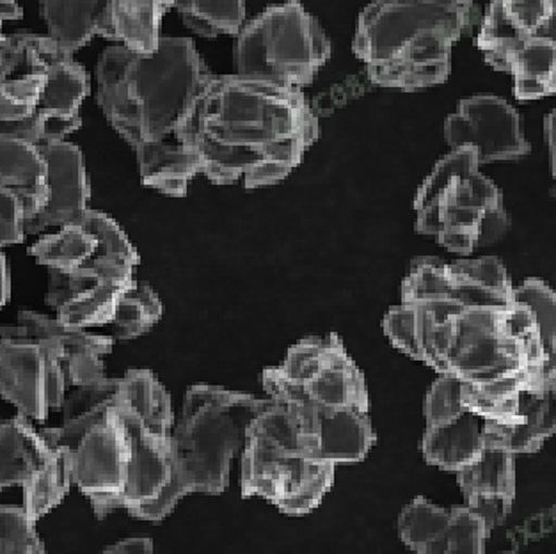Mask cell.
I'll return each instance as SVG.
<instances>
[{
    "mask_svg": "<svg viewBox=\"0 0 556 554\" xmlns=\"http://www.w3.org/2000/svg\"><path fill=\"white\" fill-rule=\"evenodd\" d=\"M318 136L301 89L233 74L208 78L175 137L215 185L244 180L245 189H258L283 181Z\"/></svg>",
    "mask_w": 556,
    "mask_h": 554,
    "instance_id": "cell-1",
    "label": "cell"
},
{
    "mask_svg": "<svg viewBox=\"0 0 556 554\" xmlns=\"http://www.w3.org/2000/svg\"><path fill=\"white\" fill-rule=\"evenodd\" d=\"M477 16L479 5L468 0H379L359 13L352 50L377 86L425 91L448 78L454 43Z\"/></svg>",
    "mask_w": 556,
    "mask_h": 554,
    "instance_id": "cell-2",
    "label": "cell"
},
{
    "mask_svg": "<svg viewBox=\"0 0 556 554\" xmlns=\"http://www.w3.org/2000/svg\"><path fill=\"white\" fill-rule=\"evenodd\" d=\"M113 345V338L24 310L16 326L0 327V396L41 421L63 407L68 388L105 379L102 357Z\"/></svg>",
    "mask_w": 556,
    "mask_h": 554,
    "instance_id": "cell-3",
    "label": "cell"
},
{
    "mask_svg": "<svg viewBox=\"0 0 556 554\" xmlns=\"http://www.w3.org/2000/svg\"><path fill=\"white\" fill-rule=\"evenodd\" d=\"M315 450L306 408L270 400L245 432L242 496L264 498L288 516L315 511L334 483V464L317 461Z\"/></svg>",
    "mask_w": 556,
    "mask_h": 554,
    "instance_id": "cell-4",
    "label": "cell"
},
{
    "mask_svg": "<svg viewBox=\"0 0 556 554\" xmlns=\"http://www.w3.org/2000/svg\"><path fill=\"white\" fill-rule=\"evenodd\" d=\"M269 402V399H256L253 394L228 391L219 386L195 385L187 389L169 446V511L192 492L220 494L226 491L231 461L244 446L245 432L253 419Z\"/></svg>",
    "mask_w": 556,
    "mask_h": 554,
    "instance_id": "cell-5",
    "label": "cell"
},
{
    "mask_svg": "<svg viewBox=\"0 0 556 554\" xmlns=\"http://www.w3.org/2000/svg\"><path fill=\"white\" fill-rule=\"evenodd\" d=\"M119 379L80 386L64 399L63 427L43 428L55 446L63 448L70 462L72 483L93 503L98 519L123 508L127 487V441L114 416Z\"/></svg>",
    "mask_w": 556,
    "mask_h": 554,
    "instance_id": "cell-6",
    "label": "cell"
},
{
    "mask_svg": "<svg viewBox=\"0 0 556 554\" xmlns=\"http://www.w3.org/2000/svg\"><path fill=\"white\" fill-rule=\"evenodd\" d=\"M329 58L331 41L323 25L292 0L270 5L242 27L235 49V75L301 89L315 80Z\"/></svg>",
    "mask_w": 556,
    "mask_h": 554,
    "instance_id": "cell-7",
    "label": "cell"
},
{
    "mask_svg": "<svg viewBox=\"0 0 556 554\" xmlns=\"http://www.w3.org/2000/svg\"><path fill=\"white\" fill-rule=\"evenodd\" d=\"M80 223L94 235L97 249L72 273L50 270L47 304L66 327L105 326L116 301L132 287L139 254L127 235L108 214L89 210Z\"/></svg>",
    "mask_w": 556,
    "mask_h": 554,
    "instance_id": "cell-8",
    "label": "cell"
},
{
    "mask_svg": "<svg viewBox=\"0 0 556 554\" xmlns=\"http://www.w3.org/2000/svg\"><path fill=\"white\" fill-rule=\"evenodd\" d=\"M212 75L189 38H161L153 54H134L127 72L136 122L134 150L175 137Z\"/></svg>",
    "mask_w": 556,
    "mask_h": 554,
    "instance_id": "cell-9",
    "label": "cell"
},
{
    "mask_svg": "<svg viewBox=\"0 0 556 554\" xmlns=\"http://www.w3.org/2000/svg\"><path fill=\"white\" fill-rule=\"evenodd\" d=\"M502 204L498 185L480 173L477 151L452 150L416 192V231L434 237L450 253L468 256L475 251L483 214Z\"/></svg>",
    "mask_w": 556,
    "mask_h": 554,
    "instance_id": "cell-10",
    "label": "cell"
},
{
    "mask_svg": "<svg viewBox=\"0 0 556 554\" xmlns=\"http://www.w3.org/2000/svg\"><path fill=\"white\" fill-rule=\"evenodd\" d=\"M24 489V511L33 522L49 514L72 486L68 455L22 414L0 418V491Z\"/></svg>",
    "mask_w": 556,
    "mask_h": 554,
    "instance_id": "cell-11",
    "label": "cell"
},
{
    "mask_svg": "<svg viewBox=\"0 0 556 554\" xmlns=\"http://www.w3.org/2000/svg\"><path fill=\"white\" fill-rule=\"evenodd\" d=\"M503 312L464 310L454 316L444 375H454L468 385H488L528 369L521 349L505 329Z\"/></svg>",
    "mask_w": 556,
    "mask_h": 554,
    "instance_id": "cell-12",
    "label": "cell"
},
{
    "mask_svg": "<svg viewBox=\"0 0 556 554\" xmlns=\"http://www.w3.org/2000/svg\"><path fill=\"white\" fill-rule=\"evenodd\" d=\"M444 141L452 150L477 151L479 164L519 161L532 147L522 134L518 111L494 95L464 98L443 127Z\"/></svg>",
    "mask_w": 556,
    "mask_h": 554,
    "instance_id": "cell-13",
    "label": "cell"
},
{
    "mask_svg": "<svg viewBox=\"0 0 556 554\" xmlns=\"http://www.w3.org/2000/svg\"><path fill=\"white\" fill-rule=\"evenodd\" d=\"M262 382L270 400H301L315 407L357 408L363 413L370 411L365 375L357 368L338 335L320 368L303 385L288 382L276 368L265 369Z\"/></svg>",
    "mask_w": 556,
    "mask_h": 554,
    "instance_id": "cell-14",
    "label": "cell"
},
{
    "mask_svg": "<svg viewBox=\"0 0 556 554\" xmlns=\"http://www.w3.org/2000/svg\"><path fill=\"white\" fill-rule=\"evenodd\" d=\"M553 0H494L483 16L477 45L489 66L508 74L513 59L538 38H555Z\"/></svg>",
    "mask_w": 556,
    "mask_h": 554,
    "instance_id": "cell-15",
    "label": "cell"
},
{
    "mask_svg": "<svg viewBox=\"0 0 556 554\" xmlns=\"http://www.w3.org/2000/svg\"><path fill=\"white\" fill-rule=\"evenodd\" d=\"M508 335L521 349L530 372L556 380V299L538 277L514 287L513 304L503 312Z\"/></svg>",
    "mask_w": 556,
    "mask_h": 554,
    "instance_id": "cell-16",
    "label": "cell"
},
{
    "mask_svg": "<svg viewBox=\"0 0 556 554\" xmlns=\"http://www.w3.org/2000/svg\"><path fill=\"white\" fill-rule=\"evenodd\" d=\"M460 312H464V307L455 302H401L386 313L382 329L399 351L444 375V355L448 349L452 320Z\"/></svg>",
    "mask_w": 556,
    "mask_h": 554,
    "instance_id": "cell-17",
    "label": "cell"
},
{
    "mask_svg": "<svg viewBox=\"0 0 556 554\" xmlns=\"http://www.w3.org/2000/svg\"><path fill=\"white\" fill-rule=\"evenodd\" d=\"M38 150L47 167V201L41 212L25 223V235L77 224L88 212L91 196L84 156L75 144L55 142Z\"/></svg>",
    "mask_w": 556,
    "mask_h": 554,
    "instance_id": "cell-18",
    "label": "cell"
},
{
    "mask_svg": "<svg viewBox=\"0 0 556 554\" xmlns=\"http://www.w3.org/2000/svg\"><path fill=\"white\" fill-rule=\"evenodd\" d=\"M304 405L312 414L315 430V457L317 461L343 464L359 462L376 444V430L371 427L370 414L357 408H324L306 404L301 400H276Z\"/></svg>",
    "mask_w": 556,
    "mask_h": 554,
    "instance_id": "cell-19",
    "label": "cell"
},
{
    "mask_svg": "<svg viewBox=\"0 0 556 554\" xmlns=\"http://www.w3.org/2000/svg\"><path fill=\"white\" fill-rule=\"evenodd\" d=\"M556 382L530 388L519 396L518 414L514 424L483 421V438L493 439L508 452L538 453L556 427Z\"/></svg>",
    "mask_w": 556,
    "mask_h": 554,
    "instance_id": "cell-20",
    "label": "cell"
},
{
    "mask_svg": "<svg viewBox=\"0 0 556 554\" xmlns=\"http://www.w3.org/2000/svg\"><path fill=\"white\" fill-rule=\"evenodd\" d=\"M172 0H113L98 20V35L119 41L137 55L153 54L161 43V22Z\"/></svg>",
    "mask_w": 556,
    "mask_h": 554,
    "instance_id": "cell-21",
    "label": "cell"
},
{
    "mask_svg": "<svg viewBox=\"0 0 556 554\" xmlns=\"http://www.w3.org/2000/svg\"><path fill=\"white\" fill-rule=\"evenodd\" d=\"M0 189L20 201L25 223L41 212L47 201V167L38 148L0 134Z\"/></svg>",
    "mask_w": 556,
    "mask_h": 554,
    "instance_id": "cell-22",
    "label": "cell"
},
{
    "mask_svg": "<svg viewBox=\"0 0 556 554\" xmlns=\"http://www.w3.org/2000/svg\"><path fill=\"white\" fill-rule=\"evenodd\" d=\"M457 480L466 501H516V455L482 436V450L457 473Z\"/></svg>",
    "mask_w": 556,
    "mask_h": 554,
    "instance_id": "cell-23",
    "label": "cell"
},
{
    "mask_svg": "<svg viewBox=\"0 0 556 554\" xmlns=\"http://www.w3.org/2000/svg\"><path fill=\"white\" fill-rule=\"evenodd\" d=\"M132 58L134 52L122 45L103 50L97 64V100L114 130L134 148L136 122L127 88V72Z\"/></svg>",
    "mask_w": 556,
    "mask_h": 554,
    "instance_id": "cell-24",
    "label": "cell"
},
{
    "mask_svg": "<svg viewBox=\"0 0 556 554\" xmlns=\"http://www.w3.org/2000/svg\"><path fill=\"white\" fill-rule=\"evenodd\" d=\"M136 155L142 184L173 198H184L192 178L201 173L198 155L178 142H144L136 148Z\"/></svg>",
    "mask_w": 556,
    "mask_h": 554,
    "instance_id": "cell-25",
    "label": "cell"
},
{
    "mask_svg": "<svg viewBox=\"0 0 556 554\" xmlns=\"http://www.w3.org/2000/svg\"><path fill=\"white\" fill-rule=\"evenodd\" d=\"M482 425L479 416L464 411L446 425L425 428L421 453L425 461L443 471L459 473L482 450Z\"/></svg>",
    "mask_w": 556,
    "mask_h": 554,
    "instance_id": "cell-26",
    "label": "cell"
},
{
    "mask_svg": "<svg viewBox=\"0 0 556 554\" xmlns=\"http://www.w3.org/2000/svg\"><path fill=\"white\" fill-rule=\"evenodd\" d=\"M552 382H556V380L542 379L528 369L521 374L505 377V379L488 382V385L464 382L463 407L469 413H473L475 416H479L483 421L514 424L522 391L530 388H542Z\"/></svg>",
    "mask_w": 556,
    "mask_h": 554,
    "instance_id": "cell-27",
    "label": "cell"
},
{
    "mask_svg": "<svg viewBox=\"0 0 556 554\" xmlns=\"http://www.w3.org/2000/svg\"><path fill=\"white\" fill-rule=\"evenodd\" d=\"M89 95V77L74 55H63L45 72L38 111L64 119H83L80 105Z\"/></svg>",
    "mask_w": 556,
    "mask_h": 554,
    "instance_id": "cell-28",
    "label": "cell"
},
{
    "mask_svg": "<svg viewBox=\"0 0 556 554\" xmlns=\"http://www.w3.org/2000/svg\"><path fill=\"white\" fill-rule=\"evenodd\" d=\"M514 95L521 102H535L552 97L556 89V39L530 41L510 63Z\"/></svg>",
    "mask_w": 556,
    "mask_h": 554,
    "instance_id": "cell-29",
    "label": "cell"
},
{
    "mask_svg": "<svg viewBox=\"0 0 556 554\" xmlns=\"http://www.w3.org/2000/svg\"><path fill=\"white\" fill-rule=\"evenodd\" d=\"M66 55L50 36L16 33L0 38V83L11 78L41 75ZM70 55V54H68Z\"/></svg>",
    "mask_w": 556,
    "mask_h": 554,
    "instance_id": "cell-30",
    "label": "cell"
},
{
    "mask_svg": "<svg viewBox=\"0 0 556 554\" xmlns=\"http://www.w3.org/2000/svg\"><path fill=\"white\" fill-rule=\"evenodd\" d=\"M105 2H43L41 13L49 25L50 38L59 49L74 55L98 35V20Z\"/></svg>",
    "mask_w": 556,
    "mask_h": 554,
    "instance_id": "cell-31",
    "label": "cell"
},
{
    "mask_svg": "<svg viewBox=\"0 0 556 554\" xmlns=\"http://www.w3.org/2000/svg\"><path fill=\"white\" fill-rule=\"evenodd\" d=\"M97 239L80 221L63 226L59 234L49 235L29 249L39 265L55 273H72L94 253Z\"/></svg>",
    "mask_w": 556,
    "mask_h": 554,
    "instance_id": "cell-32",
    "label": "cell"
},
{
    "mask_svg": "<svg viewBox=\"0 0 556 554\" xmlns=\"http://www.w3.org/2000/svg\"><path fill=\"white\" fill-rule=\"evenodd\" d=\"M164 306L148 282H134L116 301L111 326L117 340H134L161 320Z\"/></svg>",
    "mask_w": 556,
    "mask_h": 554,
    "instance_id": "cell-33",
    "label": "cell"
},
{
    "mask_svg": "<svg viewBox=\"0 0 556 554\" xmlns=\"http://www.w3.org/2000/svg\"><path fill=\"white\" fill-rule=\"evenodd\" d=\"M184 24L195 35L215 38L219 35H240L245 20V4L233 2H200V0H180L175 2Z\"/></svg>",
    "mask_w": 556,
    "mask_h": 554,
    "instance_id": "cell-34",
    "label": "cell"
},
{
    "mask_svg": "<svg viewBox=\"0 0 556 554\" xmlns=\"http://www.w3.org/2000/svg\"><path fill=\"white\" fill-rule=\"evenodd\" d=\"M402 304L452 301V285L446 274V262L435 256H420L410 262L409 273L401 288Z\"/></svg>",
    "mask_w": 556,
    "mask_h": 554,
    "instance_id": "cell-35",
    "label": "cell"
},
{
    "mask_svg": "<svg viewBox=\"0 0 556 554\" xmlns=\"http://www.w3.org/2000/svg\"><path fill=\"white\" fill-rule=\"evenodd\" d=\"M446 274L452 285L493 293L505 301L513 302L514 285L500 259L485 256L477 260H457V262L446 263Z\"/></svg>",
    "mask_w": 556,
    "mask_h": 554,
    "instance_id": "cell-36",
    "label": "cell"
},
{
    "mask_svg": "<svg viewBox=\"0 0 556 554\" xmlns=\"http://www.w3.org/2000/svg\"><path fill=\"white\" fill-rule=\"evenodd\" d=\"M448 520L450 511L430 503L427 498L418 496L402 511L399 533L402 542L415 553L440 537L446 530Z\"/></svg>",
    "mask_w": 556,
    "mask_h": 554,
    "instance_id": "cell-37",
    "label": "cell"
},
{
    "mask_svg": "<svg viewBox=\"0 0 556 554\" xmlns=\"http://www.w3.org/2000/svg\"><path fill=\"white\" fill-rule=\"evenodd\" d=\"M43 86L45 74L0 83V134L35 116Z\"/></svg>",
    "mask_w": 556,
    "mask_h": 554,
    "instance_id": "cell-38",
    "label": "cell"
},
{
    "mask_svg": "<svg viewBox=\"0 0 556 554\" xmlns=\"http://www.w3.org/2000/svg\"><path fill=\"white\" fill-rule=\"evenodd\" d=\"M0 554H45L43 542L24 506H0Z\"/></svg>",
    "mask_w": 556,
    "mask_h": 554,
    "instance_id": "cell-39",
    "label": "cell"
},
{
    "mask_svg": "<svg viewBox=\"0 0 556 554\" xmlns=\"http://www.w3.org/2000/svg\"><path fill=\"white\" fill-rule=\"evenodd\" d=\"M489 537L482 520L471 514L466 505L452 506L441 554H483Z\"/></svg>",
    "mask_w": 556,
    "mask_h": 554,
    "instance_id": "cell-40",
    "label": "cell"
},
{
    "mask_svg": "<svg viewBox=\"0 0 556 554\" xmlns=\"http://www.w3.org/2000/svg\"><path fill=\"white\" fill-rule=\"evenodd\" d=\"M464 380L454 375H441L425 396L424 413L427 427L446 425L459 418L463 407Z\"/></svg>",
    "mask_w": 556,
    "mask_h": 554,
    "instance_id": "cell-41",
    "label": "cell"
},
{
    "mask_svg": "<svg viewBox=\"0 0 556 554\" xmlns=\"http://www.w3.org/2000/svg\"><path fill=\"white\" fill-rule=\"evenodd\" d=\"M25 239V215L22 204L8 190L0 189V248Z\"/></svg>",
    "mask_w": 556,
    "mask_h": 554,
    "instance_id": "cell-42",
    "label": "cell"
},
{
    "mask_svg": "<svg viewBox=\"0 0 556 554\" xmlns=\"http://www.w3.org/2000/svg\"><path fill=\"white\" fill-rule=\"evenodd\" d=\"M508 229H510V217H508L505 206L502 204V206L489 210L480 221L475 249L493 245L507 235Z\"/></svg>",
    "mask_w": 556,
    "mask_h": 554,
    "instance_id": "cell-43",
    "label": "cell"
},
{
    "mask_svg": "<svg viewBox=\"0 0 556 554\" xmlns=\"http://www.w3.org/2000/svg\"><path fill=\"white\" fill-rule=\"evenodd\" d=\"M102 554H153V540L147 537L125 539L111 545Z\"/></svg>",
    "mask_w": 556,
    "mask_h": 554,
    "instance_id": "cell-44",
    "label": "cell"
},
{
    "mask_svg": "<svg viewBox=\"0 0 556 554\" xmlns=\"http://www.w3.org/2000/svg\"><path fill=\"white\" fill-rule=\"evenodd\" d=\"M10 268H8L4 254L0 253V307L4 306L5 302L10 301Z\"/></svg>",
    "mask_w": 556,
    "mask_h": 554,
    "instance_id": "cell-45",
    "label": "cell"
},
{
    "mask_svg": "<svg viewBox=\"0 0 556 554\" xmlns=\"http://www.w3.org/2000/svg\"><path fill=\"white\" fill-rule=\"evenodd\" d=\"M547 144L552 150V169H555V141H553V112L546 119Z\"/></svg>",
    "mask_w": 556,
    "mask_h": 554,
    "instance_id": "cell-46",
    "label": "cell"
},
{
    "mask_svg": "<svg viewBox=\"0 0 556 554\" xmlns=\"http://www.w3.org/2000/svg\"><path fill=\"white\" fill-rule=\"evenodd\" d=\"M0 38H2V22H0Z\"/></svg>",
    "mask_w": 556,
    "mask_h": 554,
    "instance_id": "cell-47",
    "label": "cell"
}]
</instances>
